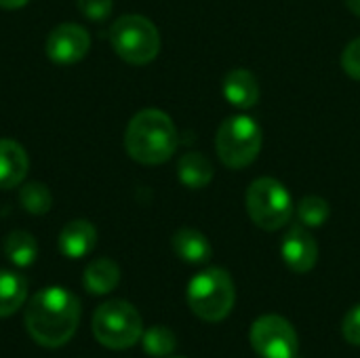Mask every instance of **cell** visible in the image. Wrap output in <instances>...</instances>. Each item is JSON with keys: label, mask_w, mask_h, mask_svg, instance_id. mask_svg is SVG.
<instances>
[{"label": "cell", "mask_w": 360, "mask_h": 358, "mask_svg": "<svg viewBox=\"0 0 360 358\" xmlns=\"http://www.w3.org/2000/svg\"><path fill=\"white\" fill-rule=\"evenodd\" d=\"M97 245V230L86 219H74L63 226L59 234V251L65 257L78 260L89 255Z\"/></svg>", "instance_id": "11"}, {"label": "cell", "mask_w": 360, "mask_h": 358, "mask_svg": "<svg viewBox=\"0 0 360 358\" xmlns=\"http://www.w3.org/2000/svg\"><path fill=\"white\" fill-rule=\"evenodd\" d=\"M342 68L344 72L354 78V80H360V38L352 40L344 53H342Z\"/></svg>", "instance_id": "23"}, {"label": "cell", "mask_w": 360, "mask_h": 358, "mask_svg": "<svg viewBox=\"0 0 360 358\" xmlns=\"http://www.w3.org/2000/svg\"><path fill=\"white\" fill-rule=\"evenodd\" d=\"M251 346L262 358H295L297 333L287 319L266 314L251 327Z\"/></svg>", "instance_id": "8"}, {"label": "cell", "mask_w": 360, "mask_h": 358, "mask_svg": "<svg viewBox=\"0 0 360 358\" xmlns=\"http://www.w3.org/2000/svg\"><path fill=\"white\" fill-rule=\"evenodd\" d=\"M124 148L141 165H162L175 154L177 129L165 112L141 110L127 127Z\"/></svg>", "instance_id": "2"}, {"label": "cell", "mask_w": 360, "mask_h": 358, "mask_svg": "<svg viewBox=\"0 0 360 358\" xmlns=\"http://www.w3.org/2000/svg\"><path fill=\"white\" fill-rule=\"evenodd\" d=\"M2 251L6 255V260L19 268H27L36 262L38 255V243L30 232L23 230H15L11 232L4 243H2Z\"/></svg>", "instance_id": "18"}, {"label": "cell", "mask_w": 360, "mask_h": 358, "mask_svg": "<svg viewBox=\"0 0 360 358\" xmlns=\"http://www.w3.org/2000/svg\"><path fill=\"white\" fill-rule=\"evenodd\" d=\"M141 344H143L146 354H150V357H169L177 346V338L169 327L158 325V327L143 331Z\"/></svg>", "instance_id": "20"}, {"label": "cell", "mask_w": 360, "mask_h": 358, "mask_svg": "<svg viewBox=\"0 0 360 358\" xmlns=\"http://www.w3.org/2000/svg\"><path fill=\"white\" fill-rule=\"evenodd\" d=\"M30 0H0V6L2 8H8V11H13V8H21V6H25Z\"/></svg>", "instance_id": "25"}, {"label": "cell", "mask_w": 360, "mask_h": 358, "mask_svg": "<svg viewBox=\"0 0 360 358\" xmlns=\"http://www.w3.org/2000/svg\"><path fill=\"white\" fill-rule=\"evenodd\" d=\"M80 323V302L63 287L38 291L25 308V329L44 348H59L70 342Z\"/></svg>", "instance_id": "1"}, {"label": "cell", "mask_w": 360, "mask_h": 358, "mask_svg": "<svg viewBox=\"0 0 360 358\" xmlns=\"http://www.w3.org/2000/svg\"><path fill=\"white\" fill-rule=\"evenodd\" d=\"M179 181L190 190H200L213 179V165L200 152H188L177 162Z\"/></svg>", "instance_id": "16"}, {"label": "cell", "mask_w": 360, "mask_h": 358, "mask_svg": "<svg viewBox=\"0 0 360 358\" xmlns=\"http://www.w3.org/2000/svg\"><path fill=\"white\" fill-rule=\"evenodd\" d=\"M247 211L255 226L274 232L291 222L293 198L281 181L262 177L255 179L247 190Z\"/></svg>", "instance_id": "7"}, {"label": "cell", "mask_w": 360, "mask_h": 358, "mask_svg": "<svg viewBox=\"0 0 360 358\" xmlns=\"http://www.w3.org/2000/svg\"><path fill=\"white\" fill-rule=\"evenodd\" d=\"M173 251L179 260L188 264H205L211 260V243L209 238L194 230V228H181L171 238Z\"/></svg>", "instance_id": "14"}, {"label": "cell", "mask_w": 360, "mask_h": 358, "mask_svg": "<svg viewBox=\"0 0 360 358\" xmlns=\"http://www.w3.org/2000/svg\"><path fill=\"white\" fill-rule=\"evenodd\" d=\"M215 150L219 160L228 169L249 167L262 150V129L245 114L230 116L221 122L215 137Z\"/></svg>", "instance_id": "6"}, {"label": "cell", "mask_w": 360, "mask_h": 358, "mask_svg": "<svg viewBox=\"0 0 360 358\" xmlns=\"http://www.w3.org/2000/svg\"><path fill=\"white\" fill-rule=\"evenodd\" d=\"M93 335L105 348L112 350L131 348L143 335L141 314L129 302L108 300L93 314Z\"/></svg>", "instance_id": "4"}, {"label": "cell", "mask_w": 360, "mask_h": 358, "mask_svg": "<svg viewBox=\"0 0 360 358\" xmlns=\"http://www.w3.org/2000/svg\"><path fill=\"white\" fill-rule=\"evenodd\" d=\"M346 2V6L356 15V17H360V0H344Z\"/></svg>", "instance_id": "26"}, {"label": "cell", "mask_w": 360, "mask_h": 358, "mask_svg": "<svg viewBox=\"0 0 360 358\" xmlns=\"http://www.w3.org/2000/svg\"><path fill=\"white\" fill-rule=\"evenodd\" d=\"M234 300V283L221 268H207L198 272L188 285V306L198 319L207 323L224 321L232 312Z\"/></svg>", "instance_id": "3"}, {"label": "cell", "mask_w": 360, "mask_h": 358, "mask_svg": "<svg viewBox=\"0 0 360 358\" xmlns=\"http://www.w3.org/2000/svg\"><path fill=\"white\" fill-rule=\"evenodd\" d=\"M78 11L89 19V21H103L112 13V0H76Z\"/></svg>", "instance_id": "22"}, {"label": "cell", "mask_w": 360, "mask_h": 358, "mask_svg": "<svg viewBox=\"0 0 360 358\" xmlns=\"http://www.w3.org/2000/svg\"><path fill=\"white\" fill-rule=\"evenodd\" d=\"M281 253H283V260H285L287 268L297 272V274L310 272L316 266V260H319L316 241L312 238V234L302 224L293 226L285 234Z\"/></svg>", "instance_id": "10"}, {"label": "cell", "mask_w": 360, "mask_h": 358, "mask_svg": "<svg viewBox=\"0 0 360 358\" xmlns=\"http://www.w3.org/2000/svg\"><path fill=\"white\" fill-rule=\"evenodd\" d=\"M27 298V283L13 270H0V319L15 314Z\"/></svg>", "instance_id": "17"}, {"label": "cell", "mask_w": 360, "mask_h": 358, "mask_svg": "<svg viewBox=\"0 0 360 358\" xmlns=\"http://www.w3.org/2000/svg\"><path fill=\"white\" fill-rule=\"evenodd\" d=\"M110 44L127 63L146 65L160 51V34L148 17L122 15L110 27Z\"/></svg>", "instance_id": "5"}, {"label": "cell", "mask_w": 360, "mask_h": 358, "mask_svg": "<svg viewBox=\"0 0 360 358\" xmlns=\"http://www.w3.org/2000/svg\"><path fill=\"white\" fill-rule=\"evenodd\" d=\"M342 333L346 338V342H350L352 346H360V306L352 308L344 323H342Z\"/></svg>", "instance_id": "24"}, {"label": "cell", "mask_w": 360, "mask_h": 358, "mask_svg": "<svg viewBox=\"0 0 360 358\" xmlns=\"http://www.w3.org/2000/svg\"><path fill=\"white\" fill-rule=\"evenodd\" d=\"M91 49L89 32L78 23H61L46 36V57L59 65H72L86 57Z\"/></svg>", "instance_id": "9"}, {"label": "cell", "mask_w": 360, "mask_h": 358, "mask_svg": "<svg viewBox=\"0 0 360 358\" xmlns=\"http://www.w3.org/2000/svg\"><path fill=\"white\" fill-rule=\"evenodd\" d=\"M19 205L32 215H44V213H49V209L53 205V196L44 184L27 181L19 190Z\"/></svg>", "instance_id": "19"}, {"label": "cell", "mask_w": 360, "mask_h": 358, "mask_svg": "<svg viewBox=\"0 0 360 358\" xmlns=\"http://www.w3.org/2000/svg\"><path fill=\"white\" fill-rule=\"evenodd\" d=\"M329 203L321 196H306L297 205V219L306 228H319L329 219Z\"/></svg>", "instance_id": "21"}, {"label": "cell", "mask_w": 360, "mask_h": 358, "mask_svg": "<svg viewBox=\"0 0 360 358\" xmlns=\"http://www.w3.org/2000/svg\"><path fill=\"white\" fill-rule=\"evenodd\" d=\"M224 97L238 110H251L259 101V84L249 70H230L224 78Z\"/></svg>", "instance_id": "12"}, {"label": "cell", "mask_w": 360, "mask_h": 358, "mask_svg": "<svg viewBox=\"0 0 360 358\" xmlns=\"http://www.w3.org/2000/svg\"><path fill=\"white\" fill-rule=\"evenodd\" d=\"M30 169L25 150L13 139H0V190H11L23 184Z\"/></svg>", "instance_id": "13"}, {"label": "cell", "mask_w": 360, "mask_h": 358, "mask_svg": "<svg viewBox=\"0 0 360 358\" xmlns=\"http://www.w3.org/2000/svg\"><path fill=\"white\" fill-rule=\"evenodd\" d=\"M82 283L84 289L93 295H105L110 291H114L120 283V268L116 262L108 260V257H99L95 262H91L84 268L82 274Z\"/></svg>", "instance_id": "15"}]
</instances>
